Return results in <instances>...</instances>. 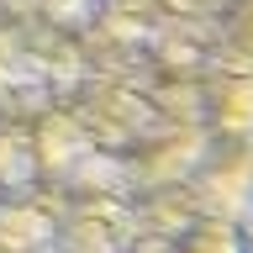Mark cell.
Segmentation results:
<instances>
[{
	"mask_svg": "<svg viewBox=\"0 0 253 253\" xmlns=\"http://www.w3.org/2000/svg\"><path fill=\"white\" fill-rule=\"evenodd\" d=\"M185 253H243V248H237V243H232L227 232H201V237H195V243H190Z\"/></svg>",
	"mask_w": 253,
	"mask_h": 253,
	"instance_id": "1",
	"label": "cell"
}]
</instances>
